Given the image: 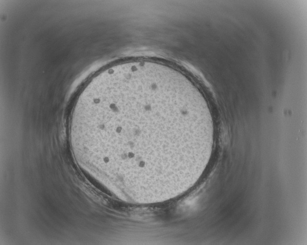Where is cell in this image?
Here are the masks:
<instances>
[{"mask_svg":"<svg viewBox=\"0 0 307 245\" xmlns=\"http://www.w3.org/2000/svg\"><path fill=\"white\" fill-rule=\"evenodd\" d=\"M189 112L151 69L119 67L93 77L74 107L70 132L91 173L117 195L138 182L175 178Z\"/></svg>","mask_w":307,"mask_h":245,"instance_id":"obj_1","label":"cell"}]
</instances>
